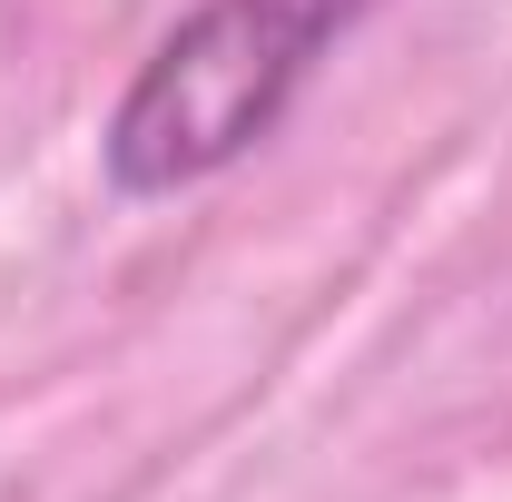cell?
Masks as SVG:
<instances>
[{
    "label": "cell",
    "mask_w": 512,
    "mask_h": 502,
    "mask_svg": "<svg viewBox=\"0 0 512 502\" xmlns=\"http://www.w3.org/2000/svg\"><path fill=\"white\" fill-rule=\"evenodd\" d=\"M365 0H197L188 20L148 50L109 109V188L119 197H178L217 168H237L266 128L286 119V99L306 89V69L355 30Z\"/></svg>",
    "instance_id": "obj_1"
}]
</instances>
